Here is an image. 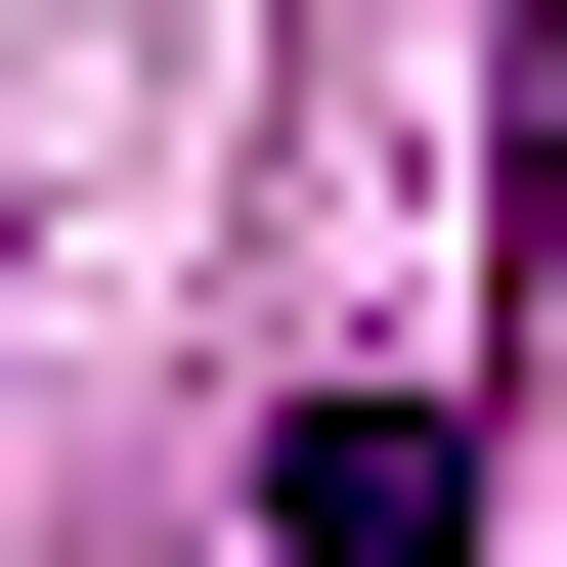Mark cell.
<instances>
[{"label": "cell", "instance_id": "6da1fadb", "mask_svg": "<svg viewBox=\"0 0 567 567\" xmlns=\"http://www.w3.org/2000/svg\"><path fill=\"white\" fill-rule=\"evenodd\" d=\"M262 567H481V436H436V393H306L262 436Z\"/></svg>", "mask_w": 567, "mask_h": 567}, {"label": "cell", "instance_id": "7a4b0ae2", "mask_svg": "<svg viewBox=\"0 0 567 567\" xmlns=\"http://www.w3.org/2000/svg\"><path fill=\"white\" fill-rule=\"evenodd\" d=\"M524 218H567V0H524Z\"/></svg>", "mask_w": 567, "mask_h": 567}]
</instances>
